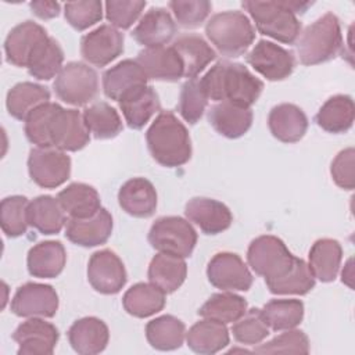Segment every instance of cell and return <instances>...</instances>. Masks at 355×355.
<instances>
[{
  "label": "cell",
  "instance_id": "cell-1",
  "mask_svg": "<svg viewBox=\"0 0 355 355\" xmlns=\"http://www.w3.org/2000/svg\"><path fill=\"white\" fill-rule=\"evenodd\" d=\"M208 98L251 107L263 90V82L247 67L227 60L218 61L201 78Z\"/></svg>",
  "mask_w": 355,
  "mask_h": 355
},
{
  "label": "cell",
  "instance_id": "cell-2",
  "mask_svg": "<svg viewBox=\"0 0 355 355\" xmlns=\"http://www.w3.org/2000/svg\"><path fill=\"white\" fill-rule=\"evenodd\" d=\"M151 157L162 166H182L191 158V140L184 123L172 112L161 111L146 132Z\"/></svg>",
  "mask_w": 355,
  "mask_h": 355
},
{
  "label": "cell",
  "instance_id": "cell-3",
  "mask_svg": "<svg viewBox=\"0 0 355 355\" xmlns=\"http://www.w3.org/2000/svg\"><path fill=\"white\" fill-rule=\"evenodd\" d=\"M243 8L251 15L259 33L284 44H294L301 33L297 14H304L312 6L309 1H243Z\"/></svg>",
  "mask_w": 355,
  "mask_h": 355
},
{
  "label": "cell",
  "instance_id": "cell-4",
  "mask_svg": "<svg viewBox=\"0 0 355 355\" xmlns=\"http://www.w3.org/2000/svg\"><path fill=\"white\" fill-rule=\"evenodd\" d=\"M205 35L222 55L236 58L250 49L257 33L252 22L244 12L226 10L214 14L208 19Z\"/></svg>",
  "mask_w": 355,
  "mask_h": 355
},
{
  "label": "cell",
  "instance_id": "cell-5",
  "mask_svg": "<svg viewBox=\"0 0 355 355\" xmlns=\"http://www.w3.org/2000/svg\"><path fill=\"white\" fill-rule=\"evenodd\" d=\"M343 49L340 19L333 12H326L302 32L297 53L302 65L311 67L333 60Z\"/></svg>",
  "mask_w": 355,
  "mask_h": 355
},
{
  "label": "cell",
  "instance_id": "cell-6",
  "mask_svg": "<svg viewBox=\"0 0 355 355\" xmlns=\"http://www.w3.org/2000/svg\"><path fill=\"white\" fill-rule=\"evenodd\" d=\"M295 258L284 241L272 234L254 239L247 250L248 265L265 279V283L284 276L293 268Z\"/></svg>",
  "mask_w": 355,
  "mask_h": 355
},
{
  "label": "cell",
  "instance_id": "cell-7",
  "mask_svg": "<svg viewBox=\"0 0 355 355\" xmlns=\"http://www.w3.org/2000/svg\"><path fill=\"white\" fill-rule=\"evenodd\" d=\"M148 243L158 252L189 258L197 244V232L182 216H161L150 227Z\"/></svg>",
  "mask_w": 355,
  "mask_h": 355
},
{
  "label": "cell",
  "instance_id": "cell-8",
  "mask_svg": "<svg viewBox=\"0 0 355 355\" xmlns=\"http://www.w3.org/2000/svg\"><path fill=\"white\" fill-rule=\"evenodd\" d=\"M53 87L61 101L75 107L86 105L98 93V75L89 64L71 61L55 76Z\"/></svg>",
  "mask_w": 355,
  "mask_h": 355
},
{
  "label": "cell",
  "instance_id": "cell-9",
  "mask_svg": "<svg viewBox=\"0 0 355 355\" xmlns=\"http://www.w3.org/2000/svg\"><path fill=\"white\" fill-rule=\"evenodd\" d=\"M31 179L43 189H55L71 176L69 155L54 147H33L28 157Z\"/></svg>",
  "mask_w": 355,
  "mask_h": 355
},
{
  "label": "cell",
  "instance_id": "cell-10",
  "mask_svg": "<svg viewBox=\"0 0 355 355\" xmlns=\"http://www.w3.org/2000/svg\"><path fill=\"white\" fill-rule=\"evenodd\" d=\"M208 282L222 291H247L252 286V275L236 252L215 254L207 266Z\"/></svg>",
  "mask_w": 355,
  "mask_h": 355
},
{
  "label": "cell",
  "instance_id": "cell-11",
  "mask_svg": "<svg viewBox=\"0 0 355 355\" xmlns=\"http://www.w3.org/2000/svg\"><path fill=\"white\" fill-rule=\"evenodd\" d=\"M58 305V294L53 286L28 282L17 288L10 306L19 318H53Z\"/></svg>",
  "mask_w": 355,
  "mask_h": 355
},
{
  "label": "cell",
  "instance_id": "cell-12",
  "mask_svg": "<svg viewBox=\"0 0 355 355\" xmlns=\"http://www.w3.org/2000/svg\"><path fill=\"white\" fill-rule=\"evenodd\" d=\"M245 61L270 82L287 79L295 67V58L290 50L263 39L247 53Z\"/></svg>",
  "mask_w": 355,
  "mask_h": 355
},
{
  "label": "cell",
  "instance_id": "cell-13",
  "mask_svg": "<svg viewBox=\"0 0 355 355\" xmlns=\"http://www.w3.org/2000/svg\"><path fill=\"white\" fill-rule=\"evenodd\" d=\"M87 280L97 293L111 295L125 287L128 275L121 258L104 248L92 254L87 263Z\"/></svg>",
  "mask_w": 355,
  "mask_h": 355
},
{
  "label": "cell",
  "instance_id": "cell-14",
  "mask_svg": "<svg viewBox=\"0 0 355 355\" xmlns=\"http://www.w3.org/2000/svg\"><path fill=\"white\" fill-rule=\"evenodd\" d=\"M123 33L112 25H100L80 39V55L96 67H105L123 53Z\"/></svg>",
  "mask_w": 355,
  "mask_h": 355
},
{
  "label": "cell",
  "instance_id": "cell-15",
  "mask_svg": "<svg viewBox=\"0 0 355 355\" xmlns=\"http://www.w3.org/2000/svg\"><path fill=\"white\" fill-rule=\"evenodd\" d=\"M51 147L62 151H79L90 141V132L85 123L83 114L73 108L55 111L50 126Z\"/></svg>",
  "mask_w": 355,
  "mask_h": 355
},
{
  "label": "cell",
  "instance_id": "cell-16",
  "mask_svg": "<svg viewBox=\"0 0 355 355\" xmlns=\"http://www.w3.org/2000/svg\"><path fill=\"white\" fill-rule=\"evenodd\" d=\"M58 338V329L44 318H28L12 333L18 355H51Z\"/></svg>",
  "mask_w": 355,
  "mask_h": 355
},
{
  "label": "cell",
  "instance_id": "cell-17",
  "mask_svg": "<svg viewBox=\"0 0 355 355\" xmlns=\"http://www.w3.org/2000/svg\"><path fill=\"white\" fill-rule=\"evenodd\" d=\"M49 39L47 31L33 21L15 25L4 40V54L8 64L26 68L37 47Z\"/></svg>",
  "mask_w": 355,
  "mask_h": 355
},
{
  "label": "cell",
  "instance_id": "cell-18",
  "mask_svg": "<svg viewBox=\"0 0 355 355\" xmlns=\"http://www.w3.org/2000/svg\"><path fill=\"white\" fill-rule=\"evenodd\" d=\"M187 220L193 222L205 234H219L227 230L233 222V215L227 205L208 197H193L184 207Z\"/></svg>",
  "mask_w": 355,
  "mask_h": 355
},
{
  "label": "cell",
  "instance_id": "cell-19",
  "mask_svg": "<svg viewBox=\"0 0 355 355\" xmlns=\"http://www.w3.org/2000/svg\"><path fill=\"white\" fill-rule=\"evenodd\" d=\"M112 227L111 214L101 207L89 218H69L65 225V237L80 247H97L107 243Z\"/></svg>",
  "mask_w": 355,
  "mask_h": 355
},
{
  "label": "cell",
  "instance_id": "cell-20",
  "mask_svg": "<svg viewBox=\"0 0 355 355\" xmlns=\"http://www.w3.org/2000/svg\"><path fill=\"white\" fill-rule=\"evenodd\" d=\"M178 26L171 12L164 7H151L132 31L133 39L144 49L168 44L176 35Z\"/></svg>",
  "mask_w": 355,
  "mask_h": 355
},
{
  "label": "cell",
  "instance_id": "cell-21",
  "mask_svg": "<svg viewBox=\"0 0 355 355\" xmlns=\"http://www.w3.org/2000/svg\"><path fill=\"white\" fill-rule=\"evenodd\" d=\"M147 80L148 78L140 64L128 58L103 73V90L108 98L119 103L128 94L147 86Z\"/></svg>",
  "mask_w": 355,
  "mask_h": 355
},
{
  "label": "cell",
  "instance_id": "cell-22",
  "mask_svg": "<svg viewBox=\"0 0 355 355\" xmlns=\"http://www.w3.org/2000/svg\"><path fill=\"white\" fill-rule=\"evenodd\" d=\"M254 114L251 107L232 101H219L208 111L211 126L223 137L239 139L244 136L252 125Z\"/></svg>",
  "mask_w": 355,
  "mask_h": 355
},
{
  "label": "cell",
  "instance_id": "cell-23",
  "mask_svg": "<svg viewBox=\"0 0 355 355\" xmlns=\"http://www.w3.org/2000/svg\"><path fill=\"white\" fill-rule=\"evenodd\" d=\"M136 61L144 69L148 79L162 82H176L184 76L183 65L172 46L143 49Z\"/></svg>",
  "mask_w": 355,
  "mask_h": 355
},
{
  "label": "cell",
  "instance_id": "cell-24",
  "mask_svg": "<svg viewBox=\"0 0 355 355\" xmlns=\"http://www.w3.org/2000/svg\"><path fill=\"white\" fill-rule=\"evenodd\" d=\"M118 202L130 216L150 218L157 209V190L146 178H132L121 186L118 191Z\"/></svg>",
  "mask_w": 355,
  "mask_h": 355
},
{
  "label": "cell",
  "instance_id": "cell-25",
  "mask_svg": "<svg viewBox=\"0 0 355 355\" xmlns=\"http://www.w3.org/2000/svg\"><path fill=\"white\" fill-rule=\"evenodd\" d=\"M268 126L275 139L282 143H297L308 130V118L295 104L275 105L268 115Z\"/></svg>",
  "mask_w": 355,
  "mask_h": 355
},
{
  "label": "cell",
  "instance_id": "cell-26",
  "mask_svg": "<svg viewBox=\"0 0 355 355\" xmlns=\"http://www.w3.org/2000/svg\"><path fill=\"white\" fill-rule=\"evenodd\" d=\"M110 340L108 326L96 316L75 320L68 330L72 349L80 355H96L105 349Z\"/></svg>",
  "mask_w": 355,
  "mask_h": 355
},
{
  "label": "cell",
  "instance_id": "cell-27",
  "mask_svg": "<svg viewBox=\"0 0 355 355\" xmlns=\"http://www.w3.org/2000/svg\"><path fill=\"white\" fill-rule=\"evenodd\" d=\"M173 50L178 53L184 78H197L211 61L216 58V51L208 44V42L194 33H186L178 36L172 43Z\"/></svg>",
  "mask_w": 355,
  "mask_h": 355
},
{
  "label": "cell",
  "instance_id": "cell-28",
  "mask_svg": "<svg viewBox=\"0 0 355 355\" xmlns=\"http://www.w3.org/2000/svg\"><path fill=\"white\" fill-rule=\"evenodd\" d=\"M67 252L61 241L46 240L35 244L26 258L28 272L37 279H55L64 270Z\"/></svg>",
  "mask_w": 355,
  "mask_h": 355
},
{
  "label": "cell",
  "instance_id": "cell-29",
  "mask_svg": "<svg viewBox=\"0 0 355 355\" xmlns=\"http://www.w3.org/2000/svg\"><path fill=\"white\" fill-rule=\"evenodd\" d=\"M230 336L225 323L205 319L196 322L186 331V343L196 354L212 355L229 345Z\"/></svg>",
  "mask_w": 355,
  "mask_h": 355
},
{
  "label": "cell",
  "instance_id": "cell-30",
  "mask_svg": "<svg viewBox=\"0 0 355 355\" xmlns=\"http://www.w3.org/2000/svg\"><path fill=\"white\" fill-rule=\"evenodd\" d=\"M355 105L348 94H336L327 98L315 115L316 125L327 133H345L354 125Z\"/></svg>",
  "mask_w": 355,
  "mask_h": 355
},
{
  "label": "cell",
  "instance_id": "cell-31",
  "mask_svg": "<svg viewBox=\"0 0 355 355\" xmlns=\"http://www.w3.org/2000/svg\"><path fill=\"white\" fill-rule=\"evenodd\" d=\"M125 122L130 129H141L161 108L158 93L153 86H144L119 101Z\"/></svg>",
  "mask_w": 355,
  "mask_h": 355
},
{
  "label": "cell",
  "instance_id": "cell-32",
  "mask_svg": "<svg viewBox=\"0 0 355 355\" xmlns=\"http://www.w3.org/2000/svg\"><path fill=\"white\" fill-rule=\"evenodd\" d=\"M150 283L159 287L165 294L175 293L186 280L187 263L184 258L158 252L148 265Z\"/></svg>",
  "mask_w": 355,
  "mask_h": 355
},
{
  "label": "cell",
  "instance_id": "cell-33",
  "mask_svg": "<svg viewBox=\"0 0 355 355\" xmlns=\"http://www.w3.org/2000/svg\"><path fill=\"white\" fill-rule=\"evenodd\" d=\"M343 259V247L334 239L316 240L308 254V265L315 279L330 283L337 277Z\"/></svg>",
  "mask_w": 355,
  "mask_h": 355
},
{
  "label": "cell",
  "instance_id": "cell-34",
  "mask_svg": "<svg viewBox=\"0 0 355 355\" xmlns=\"http://www.w3.org/2000/svg\"><path fill=\"white\" fill-rule=\"evenodd\" d=\"M49 101L50 92L46 86L33 82H19L8 90L6 107L12 118L25 121L32 111Z\"/></svg>",
  "mask_w": 355,
  "mask_h": 355
},
{
  "label": "cell",
  "instance_id": "cell-35",
  "mask_svg": "<svg viewBox=\"0 0 355 355\" xmlns=\"http://www.w3.org/2000/svg\"><path fill=\"white\" fill-rule=\"evenodd\" d=\"M65 211L57 198L51 196H39L29 201L28 223L42 234H57L67 225Z\"/></svg>",
  "mask_w": 355,
  "mask_h": 355
},
{
  "label": "cell",
  "instance_id": "cell-36",
  "mask_svg": "<svg viewBox=\"0 0 355 355\" xmlns=\"http://www.w3.org/2000/svg\"><path fill=\"white\" fill-rule=\"evenodd\" d=\"M165 293L153 283H136L122 297L123 309L135 318H148L164 309Z\"/></svg>",
  "mask_w": 355,
  "mask_h": 355
},
{
  "label": "cell",
  "instance_id": "cell-37",
  "mask_svg": "<svg viewBox=\"0 0 355 355\" xmlns=\"http://www.w3.org/2000/svg\"><path fill=\"white\" fill-rule=\"evenodd\" d=\"M57 200L69 218H89L101 208L97 190L93 186L80 182L68 184L57 194Z\"/></svg>",
  "mask_w": 355,
  "mask_h": 355
},
{
  "label": "cell",
  "instance_id": "cell-38",
  "mask_svg": "<svg viewBox=\"0 0 355 355\" xmlns=\"http://www.w3.org/2000/svg\"><path fill=\"white\" fill-rule=\"evenodd\" d=\"M146 338L158 351H173L183 345L186 326L173 315H162L146 324Z\"/></svg>",
  "mask_w": 355,
  "mask_h": 355
},
{
  "label": "cell",
  "instance_id": "cell-39",
  "mask_svg": "<svg viewBox=\"0 0 355 355\" xmlns=\"http://www.w3.org/2000/svg\"><path fill=\"white\" fill-rule=\"evenodd\" d=\"M247 301L233 291L212 294L198 309V315L205 319L234 323L247 312Z\"/></svg>",
  "mask_w": 355,
  "mask_h": 355
},
{
  "label": "cell",
  "instance_id": "cell-40",
  "mask_svg": "<svg viewBox=\"0 0 355 355\" xmlns=\"http://www.w3.org/2000/svg\"><path fill=\"white\" fill-rule=\"evenodd\" d=\"M83 119L89 132L98 140L114 139L123 129L118 111L105 101H97L86 107Z\"/></svg>",
  "mask_w": 355,
  "mask_h": 355
},
{
  "label": "cell",
  "instance_id": "cell-41",
  "mask_svg": "<svg viewBox=\"0 0 355 355\" xmlns=\"http://www.w3.org/2000/svg\"><path fill=\"white\" fill-rule=\"evenodd\" d=\"M261 311L266 324L275 331L295 329L304 319V304L295 298L272 300Z\"/></svg>",
  "mask_w": 355,
  "mask_h": 355
},
{
  "label": "cell",
  "instance_id": "cell-42",
  "mask_svg": "<svg viewBox=\"0 0 355 355\" xmlns=\"http://www.w3.org/2000/svg\"><path fill=\"white\" fill-rule=\"evenodd\" d=\"M64 62V51L60 43L49 36L37 50L33 53L26 69L31 76L37 80H50L55 78L62 69Z\"/></svg>",
  "mask_w": 355,
  "mask_h": 355
},
{
  "label": "cell",
  "instance_id": "cell-43",
  "mask_svg": "<svg viewBox=\"0 0 355 355\" xmlns=\"http://www.w3.org/2000/svg\"><path fill=\"white\" fill-rule=\"evenodd\" d=\"M316 279L312 275L309 265L301 259L295 258L293 268L282 277L268 282L266 287L272 294L279 295H305L315 287Z\"/></svg>",
  "mask_w": 355,
  "mask_h": 355
},
{
  "label": "cell",
  "instance_id": "cell-44",
  "mask_svg": "<svg viewBox=\"0 0 355 355\" xmlns=\"http://www.w3.org/2000/svg\"><path fill=\"white\" fill-rule=\"evenodd\" d=\"M208 100L209 98L202 86L201 78L187 79L180 87L178 104L179 114L186 122L196 125L202 118Z\"/></svg>",
  "mask_w": 355,
  "mask_h": 355
},
{
  "label": "cell",
  "instance_id": "cell-45",
  "mask_svg": "<svg viewBox=\"0 0 355 355\" xmlns=\"http://www.w3.org/2000/svg\"><path fill=\"white\" fill-rule=\"evenodd\" d=\"M29 200L25 196H10L0 202V225L6 236L14 239L26 233Z\"/></svg>",
  "mask_w": 355,
  "mask_h": 355
},
{
  "label": "cell",
  "instance_id": "cell-46",
  "mask_svg": "<svg viewBox=\"0 0 355 355\" xmlns=\"http://www.w3.org/2000/svg\"><path fill=\"white\" fill-rule=\"evenodd\" d=\"M58 103H46L37 107L29 114L24 121V130L26 139L36 147H51L50 141V126L55 111L58 110Z\"/></svg>",
  "mask_w": 355,
  "mask_h": 355
},
{
  "label": "cell",
  "instance_id": "cell-47",
  "mask_svg": "<svg viewBox=\"0 0 355 355\" xmlns=\"http://www.w3.org/2000/svg\"><path fill=\"white\" fill-rule=\"evenodd\" d=\"M232 333L240 344L258 345L269 336V326L263 319L262 311L259 308H251L233 323Z\"/></svg>",
  "mask_w": 355,
  "mask_h": 355
},
{
  "label": "cell",
  "instance_id": "cell-48",
  "mask_svg": "<svg viewBox=\"0 0 355 355\" xmlns=\"http://www.w3.org/2000/svg\"><path fill=\"white\" fill-rule=\"evenodd\" d=\"M309 338L298 329L284 330V333L276 336L265 344H258L254 348L257 354H309Z\"/></svg>",
  "mask_w": 355,
  "mask_h": 355
},
{
  "label": "cell",
  "instance_id": "cell-49",
  "mask_svg": "<svg viewBox=\"0 0 355 355\" xmlns=\"http://www.w3.org/2000/svg\"><path fill=\"white\" fill-rule=\"evenodd\" d=\"M67 22L75 31H85L103 18V3L100 0H79L64 4Z\"/></svg>",
  "mask_w": 355,
  "mask_h": 355
},
{
  "label": "cell",
  "instance_id": "cell-50",
  "mask_svg": "<svg viewBox=\"0 0 355 355\" xmlns=\"http://www.w3.org/2000/svg\"><path fill=\"white\" fill-rule=\"evenodd\" d=\"M168 7L175 15L176 22L183 28H197L209 15L212 10L211 1L207 0H173Z\"/></svg>",
  "mask_w": 355,
  "mask_h": 355
},
{
  "label": "cell",
  "instance_id": "cell-51",
  "mask_svg": "<svg viewBox=\"0 0 355 355\" xmlns=\"http://www.w3.org/2000/svg\"><path fill=\"white\" fill-rule=\"evenodd\" d=\"M105 18L116 29H129L140 17L146 1L139 0H110L104 3Z\"/></svg>",
  "mask_w": 355,
  "mask_h": 355
},
{
  "label": "cell",
  "instance_id": "cell-52",
  "mask_svg": "<svg viewBox=\"0 0 355 355\" xmlns=\"http://www.w3.org/2000/svg\"><path fill=\"white\" fill-rule=\"evenodd\" d=\"M355 150L354 147H348L341 150L331 162L330 173L333 182L344 190H352L355 187Z\"/></svg>",
  "mask_w": 355,
  "mask_h": 355
},
{
  "label": "cell",
  "instance_id": "cell-53",
  "mask_svg": "<svg viewBox=\"0 0 355 355\" xmlns=\"http://www.w3.org/2000/svg\"><path fill=\"white\" fill-rule=\"evenodd\" d=\"M29 7L32 12L39 17L40 19H50L58 17L61 11V4L58 1L51 0H40V1H31Z\"/></svg>",
  "mask_w": 355,
  "mask_h": 355
},
{
  "label": "cell",
  "instance_id": "cell-54",
  "mask_svg": "<svg viewBox=\"0 0 355 355\" xmlns=\"http://www.w3.org/2000/svg\"><path fill=\"white\" fill-rule=\"evenodd\" d=\"M343 283H345L348 287L352 288V259H348L347 265L343 269Z\"/></svg>",
  "mask_w": 355,
  "mask_h": 355
}]
</instances>
